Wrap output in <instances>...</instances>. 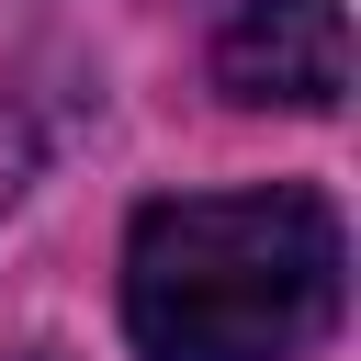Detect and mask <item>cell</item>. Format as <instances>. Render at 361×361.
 Masks as SVG:
<instances>
[{"label": "cell", "instance_id": "cell-1", "mask_svg": "<svg viewBox=\"0 0 361 361\" xmlns=\"http://www.w3.org/2000/svg\"><path fill=\"white\" fill-rule=\"evenodd\" d=\"M338 203L305 180L180 192L124 237V327L147 361H305L338 327Z\"/></svg>", "mask_w": 361, "mask_h": 361}, {"label": "cell", "instance_id": "cell-3", "mask_svg": "<svg viewBox=\"0 0 361 361\" xmlns=\"http://www.w3.org/2000/svg\"><path fill=\"white\" fill-rule=\"evenodd\" d=\"M23 180H34V113L0 90V214L23 203Z\"/></svg>", "mask_w": 361, "mask_h": 361}, {"label": "cell", "instance_id": "cell-2", "mask_svg": "<svg viewBox=\"0 0 361 361\" xmlns=\"http://www.w3.org/2000/svg\"><path fill=\"white\" fill-rule=\"evenodd\" d=\"M214 79H226V102L327 113L350 90V23H338V0H237L226 34H214Z\"/></svg>", "mask_w": 361, "mask_h": 361}]
</instances>
